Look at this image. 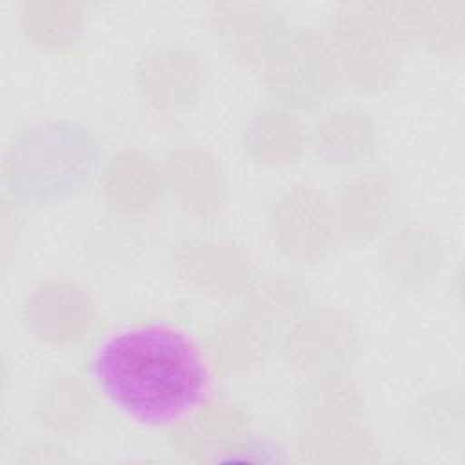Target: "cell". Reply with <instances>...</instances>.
Instances as JSON below:
<instances>
[{"instance_id": "cell-1", "label": "cell", "mask_w": 465, "mask_h": 465, "mask_svg": "<svg viewBox=\"0 0 465 465\" xmlns=\"http://www.w3.org/2000/svg\"><path fill=\"white\" fill-rule=\"evenodd\" d=\"M87 374L105 401L142 427H167L198 411L211 392V367L183 331L143 323L109 332Z\"/></svg>"}]
</instances>
